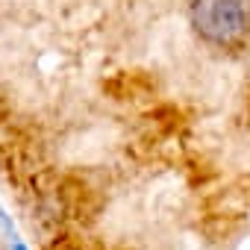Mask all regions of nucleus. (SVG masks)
<instances>
[{
	"label": "nucleus",
	"instance_id": "obj_1",
	"mask_svg": "<svg viewBox=\"0 0 250 250\" xmlns=\"http://www.w3.org/2000/svg\"><path fill=\"white\" fill-rule=\"evenodd\" d=\"M194 30L212 44H232L247 30L241 0H194L191 3Z\"/></svg>",
	"mask_w": 250,
	"mask_h": 250
},
{
	"label": "nucleus",
	"instance_id": "obj_2",
	"mask_svg": "<svg viewBox=\"0 0 250 250\" xmlns=\"http://www.w3.org/2000/svg\"><path fill=\"white\" fill-rule=\"evenodd\" d=\"M12 250H27V247H24V244H15V247H12Z\"/></svg>",
	"mask_w": 250,
	"mask_h": 250
}]
</instances>
